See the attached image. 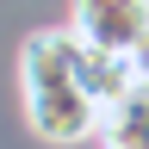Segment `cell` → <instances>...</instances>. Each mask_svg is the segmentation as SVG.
Instances as JSON below:
<instances>
[{"mask_svg":"<svg viewBox=\"0 0 149 149\" xmlns=\"http://www.w3.org/2000/svg\"><path fill=\"white\" fill-rule=\"evenodd\" d=\"M100 143H106V149H149V87H137L124 106L106 112Z\"/></svg>","mask_w":149,"mask_h":149,"instance_id":"obj_4","label":"cell"},{"mask_svg":"<svg viewBox=\"0 0 149 149\" xmlns=\"http://www.w3.org/2000/svg\"><path fill=\"white\" fill-rule=\"evenodd\" d=\"M130 62H137V81L149 87V37H143V50H137V56H130Z\"/></svg>","mask_w":149,"mask_h":149,"instance_id":"obj_5","label":"cell"},{"mask_svg":"<svg viewBox=\"0 0 149 149\" xmlns=\"http://www.w3.org/2000/svg\"><path fill=\"white\" fill-rule=\"evenodd\" d=\"M68 31L81 44L137 56L149 37V0H68Z\"/></svg>","mask_w":149,"mask_h":149,"instance_id":"obj_2","label":"cell"},{"mask_svg":"<svg viewBox=\"0 0 149 149\" xmlns=\"http://www.w3.org/2000/svg\"><path fill=\"white\" fill-rule=\"evenodd\" d=\"M74 74H81V87L93 93V106H100V112L124 106L130 93L143 87V81H137V62L118 56V50H100V44H81V50H74Z\"/></svg>","mask_w":149,"mask_h":149,"instance_id":"obj_3","label":"cell"},{"mask_svg":"<svg viewBox=\"0 0 149 149\" xmlns=\"http://www.w3.org/2000/svg\"><path fill=\"white\" fill-rule=\"evenodd\" d=\"M74 50L81 37L62 31H31L19 44V81H25V118L44 143H81L106 124V112L93 106V93L74 74Z\"/></svg>","mask_w":149,"mask_h":149,"instance_id":"obj_1","label":"cell"}]
</instances>
